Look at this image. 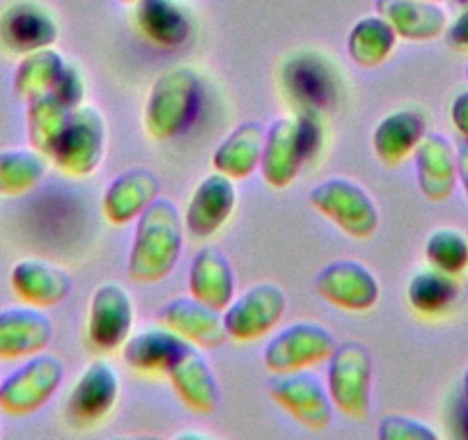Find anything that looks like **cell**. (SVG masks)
<instances>
[{"instance_id": "6da1fadb", "label": "cell", "mask_w": 468, "mask_h": 440, "mask_svg": "<svg viewBox=\"0 0 468 440\" xmlns=\"http://www.w3.org/2000/svg\"><path fill=\"white\" fill-rule=\"evenodd\" d=\"M184 215L170 197H156L136 220L127 273L138 285L165 280L184 248Z\"/></svg>"}, {"instance_id": "7a4b0ae2", "label": "cell", "mask_w": 468, "mask_h": 440, "mask_svg": "<svg viewBox=\"0 0 468 440\" xmlns=\"http://www.w3.org/2000/svg\"><path fill=\"white\" fill-rule=\"evenodd\" d=\"M200 97L202 85L196 69L186 65H175L161 71L152 83L145 110H143L147 136L159 142L182 136L196 120Z\"/></svg>"}, {"instance_id": "3957f363", "label": "cell", "mask_w": 468, "mask_h": 440, "mask_svg": "<svg viewBox=\"0 0 468 440\" xmlns=\"http://www.w3.org/2000/svg\"><path fill=\"white\" fill-rule=\"evenodd\" d=\"M319 147V124L310 113L282 115L267 127L260 173L269 188H290Z\"/></svg>"}, {"instance_id": "277c9868", "label": "cell", "mask_w": 468, "mask_h": 440, "mask_svg": "<svg viewBox=\"0 0 468 440\" xmlns=\"http://www.w3.org/2000/svg\"><path fill=\"white\" fill-rule=\"evenodd\" d=\"M310 204L349 239H372L379 230V206L375 197L354 179H324L310 191Z\"/></svg>"}, {"instance_id": "5b68a950", "label": "cell", "mask_w": 468, "mask_h": 440, "mask_svg": "<svg viewBox=\"0 0 468 440\" xmlns=\"http://www.w3.org/2000/svg\"><path fill=\"white\" fill-rule=\"evenodd\" d=\"M326 390L335 411L349 420H367L372 411L375 362L361 342L337 344L328 358Z\"/></svg>"}, {"instance_id": "8992f818", "label": "cell", "mask_w": 468, "mask_h": 440, "mask_svg": "<svg viewBox=\"0 0 468 440\" xmlns=\"http://www.w3.org/2000/svg\"><path fill=\"white\" fill-rule=\"evenodd\" d=\"M106 156V120L92 103L71 110L69 124L51 154V163L69 177L85 179L94 174Z\"/></svg>"}, {"instance_id": "52a82bcc", "label": "cell", "mask_w": 468, "mask_h": 440, "mask_svg": "<svg viewBox=\"0 0 468 440\" xmlns=\"http://www.w3.org/2000/svg\"><path fill=\"white\" fill-rule=\"evenodd\" d=\"M65 379V365L53 353H35L0 381V411L30 415L48 403Z\"/></svg>"}, {"instance_id": "ba28073f", "label": "cell", "mask_w": 468, "mask_h": 440, "mask_svg": "<svg viewBox=\"0 0 468 440\" xmlns=\"http://www.w3.org/2000/svg\"><path fill=\"white\" fill-rule=\"evenodd\" d=\"M333 333L319 321H294L271 338L264 349L269 374H290L326 362L335 351Z\"/></svg>"}, {"instance_id": "9c48e42d", "label": "cell", "mask_w": 468, "mask_h": 440, "mask_svg": "<svg viewBox=\"0 0 468 440\" xmlns=\"http://www.w3.org/2000/svg\"><path fill=\"white\" fill-rule=\"evenodd\" d=\"M287 309V294L276 282H258L244 294L234 296L223 309L228 338L234 342H255L281 323Z\"/></svg>"}, {"instance_id": "30bf717a", "label": "cell", "mask_w": 468, "mask_h": 440, "mask_svg": "<svg viewBox=\"0 0 468 440\" xmlns=\"http://www.w3.org/2000/svg\"><path fill=\"white\" fill-rule=\"evenodd\" d=\"M267 390L269 397L305 429L322 431L331 424L333 411H335L331 394L322 379L310 374V370L271 374Z\"/></svg>"}, {"instance_id": "8fae6325", "label": "cell", "mask_w": 468, "mask_h": 440, "mask_svg": "<svg viewBox=\"0 0 468 440\" xmlns=\"http://www.w3.org/2000/svg\"><path fill=\"white\" fill-rule=\"evenodd\" d=\"M136 308L120 282H103L94 289L88 312V342L97 351H117L132 338Z\"/></svg>"}, {"instance_id": "7c38bea8", "label": "cell", "mask_w": 468, "mask_h": 440, "mask_svg": "<svg viewBox=\"0 0 468 440\" xmlns=\"http://www.w3.org/2000/svg\"><path fill=\"white\" fill-rule=\"evenodd\" d=\"M319 299L345 312H367L379 303L381 287L375 273L356 259H337L314 278Z\"/></svg>"}, {"instance_id": "4fadbf2b", "label": "cell", "mask_w": 468, "mask_h": 440, "mask_svg": "<svg viewBox=\"0 0 468 440\" xmlns=\"http://www.w3.org/2000/svg\"><path fill=\"white\" fill-rule=\"evenodd\" d=\"M237 209V186L229 177L211 173L193 188L184 211V230L191 239L207 241L218 235Z\"/></svg>"}, {"instance_id": "5bb4252c", "label": "cell", "mask_w": 468, "mask_h": 440, "mask_svg": "<svg viewBox=\"0 0 468 440\" xmlns=\"http://www.w3.org/2000/svg\"><path fill=\"white\" fill-rule=\"evenodd\" d=\"M120 399V376L106 361L90 362L76 379L67 399V420L76 426H92L106 420Z\"/></svg>"}, {"instance_id": "9a60e30c", "label": "cell", "mask_w": 468, "mask_h": 440, "mask_svg": "<svg viewBox=\"0 0 468 440\" xmlns=\"http://www.w3.org/2000/svg\"><path fill=\"white\" fill-rule=\"evenodd\" d=\"M156 321L197 349H220L229 340L223 312L200 303L193 296H177L161 305Z\"/></svg>"}, {"instance_id": "2e32d148", "label": "cell", "mask_w": 468, "mask_h": 440, "mask_svg": "<svg viewBox=\"0 0 468 440\" xmlns=\"http://www.w3.org/2000/svg\"><path fill=\"white\" fill-rule=\"evenodd\" d=\"M58 21L51 12L35 0L12 3L0 15V47L12 56L53 47L58 39Z\"/></svg>"}, {"instance_id": "e0dca14e", "label": "cell", "mask_w": 468, "mask_h": 440, "mask_svg": "<svg viewBox=\"0 0 468 440\" xmlns=\"http://www.w3.org/2000/svg\"><path fill=\"white\" fill-rule=\"evenodd\" d=\"M165 379L170 381L175 394H177L179 402L188 411L200 413V415H211L218 408V379H216L205 353L197 347H193V344H186L175 356L168 372H165Z\"/></svg>"}, {"instance_id": "ac0fdd59", "label": "cell", "mask_w": 468, "mask_h": 440, "mask_svg": "<svg viewBox=\"0 0 468 440\" xmlns=\"http://www.w3.org/2000/svg\"><path fill=\"white\" fill-rule=\"evenodd\" d=\"M53 340V321L42 308L12 305L0 309V361H26L47 351Z\"/></svg>"}, {"instance_id": "d6986e66", "label": "cell", "mask_w": 468, "mask_h": 440, "mask_svg": "<svg viewBox=\"0 0 468 440\" xmlns=\"http://www.w3.org/2000/svg\"><path fill=\"white\" fill-rule=\"evenodd\" d=\"M161 182L150 168H129L108 183L101 197L103 218L115 227L136 223L138 215L159 197Z\"/></svg>"}, {"instance_id": "ffe728a7", "label": "cell", "mask_w": 468, "mask_h": 440, "mask_svg": "<svg viewBox=\"0 0 468 440\" xmlns=\"http://www.w3.org/2000/svg\"><path fill=\"white\" fill-rule=\"evenodd\" d=\"M416 177L420 193L430 202H445L454 193L457 179V152L443 133L427 131L418 142Z\"/></svg>"}, {"instance_id": "44dd1931", "label": "cell", "mask_w": 468, "mask_h": 440, "mask_svg": "<svg viewBox=\"0 0 468 440\" xmlns=\"http://www.w3.org/2000/svg\"><path fill=\"white\" fill-rule=\"evenodd\" d=\"M10 287L16 299L33 308H53L71 291V278L65 268L39 257H26L12 267Z\"/></svg>"}, {"instance_id": "7402d4cb", "label": "cell", "mask_w": 468, "mask_h": 440, "mask_svg": "<svg viewBox=\"0 0 468 440\" xmlns=\"http://www.w3.org/2000/svg\"><path fill=\"white\" fill-rule=\"evenodd\" d=\"M375 7L404 42H431L448 28V12L434 0H377Z\"/></svg>"}, {"instance_id": "603a6c76", "label": "cell", "mask_w": 468, "mask_h": 440, "mask_svg": "<svg viewBox=\"0 0 468 440\" xmlns=\"http://www.w3.org/2000/svg\"><path fill=\"white\" fill-rule=\"evenodd\" d=\"M234 289H237L234 268L223 250L216 246H205L197 250L188 271V294L223 312L232 303Z\"/></svg>"}, {"instance_id": "cb8c5ba5", "label": "cell", "mask_w": 468, "mask_h": 440, "mask_svg": "<svg viewBox=\"0 0 468 440\" xmlns=\"http://www.w3.org/2000/svg\"><path fill=\"white\" fill-rule=\"evenodd\" d=\"M425 133L427 124L420 110H413V108L393 110L372 131V150L381 163L395 168L413 156Z\"/></svg>"}, {"instance_id": "d4e9b609", "label": "cell", "mask_w": 468, "mask_h": 440, "mask_svg": "<svg viewBox=\"0 0 468 440\" xmlns=\"http://www.w3.org/2000/svg\"><path fill=\"white\" fill-rule=\"evenodd\" d=\"M267 127L262 122H244L228 133L211 154V165L216 173L225 174L232 182L249 179L260 170L264 150Z\"/></svg>"}, {"instance_id": "484cf974", "label": "cell", "mask_w": 468, "mask_h": 440, "mask_svg": "<svg viewBox=\"0 0 468 440\" xmlns=\"http://www.w3.org/2000/svg\"><path fill=\"white\" fill-rule=\"evenodd\" d=\"M186 340L179 338L177 333H173L170 328L165 326H150L141 333L132 335V338L124 342V362L132 367L138 374H164L168 372L170 362L175 361L179 351L186 347Z\"/></svg>"}, {"instance_id": "4316f807", "label": "cell", "mask_w": 468, "mask_h": 440, "mask_svg": "<svg viewBox=\"0 0 468 440\" xmlns=\"http://www.w3.org/2000/svg\"><path fill=\"white\" fill-rule=\"evenodd\" d=\"M136 26L156 47H179L191 35V21L177 0H143L136 5Z\"/></svg>"}, {"instance_id": "83f0119b", "label": "cell", "mask_w": 468, "mask_h": 440, "mask_svg": "<svg viewBox=\"0 0 468 440\" xmlns=\"http://www.w3.org/2000/svg\"><path fill=\"white\" fill-rule=\"evenodd\" d=\"M398 35L379 15L363 16L351 26L346 37V56L361 69H377L393 56Z\"/></svg>"}, {"instance_id": "f1b7e54d", "label": "cell", "mask_w": 468, "mask_h": 440, "mask_svg": "<svg viewBox=\"0 0 468 440\" xmlns=\"http://www.w3.org/2000/svg\"><path fill=\"white\" fill-rule=\"evenodd\" d=\"M65 67L67 60L53 47L21 56L15 71V80H12V89H15L16 99L28 103L33 99L44 97V94H51Z\"/></svg>"}, {"instance_id": "f546056e", "label": "cell", "mask_w": 468, "mask_h": 440, "mask_svg": "<svg viewBox=\"0 0 468 440\" xmlns=\"http://www.w3.org/2000/svg\"><path fill=\"white\" fill-rule=\"evenodd\" d=\"M459 296L457 276L439 271V268H420L411 276L407 285V300L413 312L422 317H439L454 305Z\"/></svg>"}, {"instance_id": "4dcf8cb0", "label": "cell", "mask_w": 468, "mask_h": 440, "mask_svg": "<svg viewBox=\"0 0 468 440\" xmlns=\"http://www.w3.org/2000/svg\"><path fill=\"white\" fill-rule=\"evenodd\" d=\"M71 118V108H67L60 99L53 94L28 101V113H26V124H28V142L33 150L42 152L51 161L53 150L60 142L67 124Z\"/></svg>"}, {"instance_id": "1f68e13d", "label": "cell", "mask_w": 468, "mask_h": 440, "mask_svg": "<svg viewBox=\"0 0 468 440\" xmlns=\"http://www.w3.org/2000/svg\"><path fill=\"white\" fill-rule=\"evenodd\" d=\"M47 170L48 156L33 147L0 150V195L15 197L30 193L42 183Z\"/></svg>"}, {"instance_id": "d6a6232c", "label": "cell", "mask_w": 468, "mask_h": 440, "mask_svg": "<svg viewBox=\"0 0 468 440\" xmlns=\"http://www.w3.org/2000/svg\"><path fill=\"white\" fill-rule=\"evenodd\" d=\"M287 88L292 97L305 106L301 113L313 115L314 106H324L328 94L333 92L328 83V71L310 58H296L287 69Z\"/></svg>"}, {"instance_id": "836d02e7", "label": "cell", "mask_w": 468, "mask_h": 440, "mask_svg": "<svg viewBox=\"0 0 468 440\" xmlns=\"http://www.w3.org/2000/svg\"><path fill=\"white\" fill-rule=\"evenodd\" d=\"M427 267L448 276H462L468 268V236L454 227H439L425 241Z\"/></svg>"}, {"instance_id": "e575fe53", "label": "cell", "mask_w": 468, "mask_h": 440, "mask_svg": "<svg viewBox=\"0 0 468 440\" xmlns=\"http://www.w3.org/2000/svg\"><path fill=\"white\" fill-rule=\"evenodd\" d=\"M377 434L384 440H439V431L409 415H386Z\"/></svg>"}, {"instance_id": "d590c367", "label": "cell", "mask_w": 468, "mask_h": 440, "mask_svg": "<svg viewBox=\"0 0 468 440\" xmlns=\"http://www.w3.org/2000/svg\"><path fill=\"white\" fill-rule=\"evenodd\" d=\"M51 94L56 99H60V101L65 103L67 108H71V110H74L76 106H80V103H83L85 80H83V76H80V71L76 69L71 62H67L65 71L60 74V79H58L56 88H53Z\"/></svg>"}, {"instance_id": "8d00e7d4", "label": "cell", "mask_w": 468, "mask_h": 440, "mask_svg": "<svg viewBox=\"0 0 468 440\" xmlns=\"http://www.w3.org/2000/svg\"><path fill=\"white\" fill-rule=\"evenodd\" d=\"M448 44L457 51H468V5H463L462 15L445 28Z\"/></svg>"}, {"instance_id": "74e56055", "label": "cell", "mask_w": 468, "mask_h": 440, "mask_svg": "<svg viewBox=\"0 0 468 440\" xmlns=\"http://www.w3.org/2000/svg\"><path fill=\"white\" fill-rule=\"evenodd\" d=\"M450 122L468 142V89L459 92L450 106Z\"/></svg>"}, {"instance_id": "f35d334b", "label": "cell", "mask_w": 468, "mask_h": 440, "mask_svg": "<svg viewBox=\"0 0 468 440\" xmlns=\"http://www.w3.org/2000/svg\"><path fill=\"white\" fill-rule=\"evenodd\" d=\"M457 179L463 188V195L468 200V142L457 150Z\"/></svg>"}, {"instance_id": "ab89813d", "label": "cell", "mask_w": 468, "mask_h": 440, "mask_svg": "<svg viewBox=\"0 0 468 440\" xmlns=\"http://www.w3.org/2000/svg\"><path fill=\"white\" fill-rule=\"evenodd\" d=\"M462 393H463V403H466V408H468V365H466V370H463V381H462Z\"/></svg>"}, {"instance_id": "60d3db41", "label": "cell", "mask_w": 468, "mask_h": 440, "mask_svg": "<svg viewBox=\"0 0 468 440\" xmlns=\"http://www.w3.org/2000/svg\"><path fill=\"white\" fill-rule=\"evenodd\" d=\"M120 3H124V5H138L143 0H120Z\"/></svg>"}, {"instance_id": "b9f144b4", "label": "cell", "mask_w": 468, "mask_h": 440, "mask_svg": "<svg viewBox=\"0 0 468 440\" xmlns=\"http://www.w3.org/2000/svg\"><path fill=\"white\" fill-rule=\"evenodd\" d=\"M459 5H468V0H457Z\"/></svg>"}, {"instance_id": "7bdbcfd3", "label": "cell", "mask_w": 468, "mask_h": 440, "mask_svg": "<svg viewBox=\"0 0 468 440\" xmlns=\"http://www.w3.org/2000/svg\"><path fill=\"white\" fill-rule=\"evenodd\" d=\"M466 80H468V65H466Z\"/></svg>"}, {"instance_id": "ee69618b", "label": "cell", "mask_w": 468, "mask_h": 440, "mask_svg": "<svg viewBox=\"0 0 468 440\" xmlns=\"http://www.w3.org/2000/svg\"><path fill=\"white\" fill-rule=\"evenodd\" d=\"M434 3H439V0H434Z\"/></svg>"}]
</instances>
